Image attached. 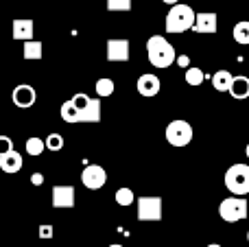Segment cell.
<instances>
[{"instance_id": "cell-23", "label": "cell", "mask_w": 249, "mask_h": 247, "mask_svg": "<svg viewBox=\"0 0 249 247\" xmlns=\"http://www.w3.org/2000/svg\"><path fill=\"white\" fill-rule=\"evenodd\" d=\"M94 90H96V94H99V96H112L114 90H116V83H114L112 79L103 77V79H99V81H96Z\"/></svg>"}, {"instance_id": "cell-9", "label": "cell", "mask_w": 249, "mask_h": 247, "mask_svg": "<svg viewBox=\"0 0 249 247\" xmlns=\"http://www.w3.org/2000/svg\"><path fill=\"white\" fill-rule=\"evenodd\" d=\"M107 61H129V39H109L105 48Z\"/></svg>"}, {"instance_id": "cell-4", "label": "cell", "mask_w": 249, "mask_h": 247, "mask_svg": "<svg viewBox=\"0 0 249 247\" xmlns=\"http://www.w3.org/2000/svg\"><path fill=\"white\" fill-rule=\"evenodd\" d=\"M247 208L249 206L245 197H238V195L228 197V199H223L219 204V217L225 223H238L247 217Z\"/></svg>"}, {"instance_id": "cell-2", "label": "cell", "mask_w": 249, "mask_h": 247, "mask_svg": "<svg viewBox=\"0 0 249 247\" xmlns=\"http://www.w3.org/2000/svg\"><path fill=\"white\" fill-rule=\"evenodd\" d=\"M195 22H197V13L193 11V7L179 2L168 9L164 26H166V33H184V31L193 29Z\"/></svg>"}, {"instance_id": "cell-26", "label": "cell", "mask_w": 249, "mask_h": 247, "mask_svg": "<svg viewBox=\"0 0 249 247\" xmlns=\"http://www.w3.org/2000/svg\"><path fill=\"white\" fill-rule=\"evenodd\" d=\"M109 11H131V0H107Z\"/></svg>"}, {"instance_id": "cell-34", "label": "cell", "mask_w": 249, "mask_h": 247, "mask_svg": "<svg viewBox=\"0 0 249 247\" xmlns=\"http://www.w3.org/2000/svg\"><path fill=\"white\" fill-rule=\"evenodd\" d=\"M245 156L249 158V144H247V149H245Z\"/></svg>"}, {"instance_id": "cell-15", "label": "cell", "mask_w": 249, "mask_h": 247, "mask_svg": "<svg viewBox=\"0 0 249 247\" xmlns=\"http://www.w3.org/2000/svg\"><path fill=\"white\" fill-rule=\"evenodd\" d=\"M33 20H13V39H20V42L33 39Z\"/></svg>"}, {"instance_id": "cell-12", "label": "cell", "mask_w": 249, "mask_h": 247, "mask_svg": "<svg viewBox=\"0 0 249 247\" xmlns=\"http://www.w3.org/2000/svg\"><path fill=\"white\" fill-rule=\"evenodd\" d=\"M197 33H216V29H219V18H216L214 11H203V13H197V22H195L193 26Z\"/></svg>"}, {"instance_id": "cell-10", "label": "cell", "mask_w": 249, "mask_h": 247, "mask_svg": "<svg viewBox=\"0 0 249 247\" xmlns=\"http://www.w3.org/2000/svg\"><path fill=\"white\" fill-rule=\"evenodd\" d=\"M160 88H162L160 79L155 77V74H151V72L142 74V77L138 79V83H136V90L140 92V96H146V99H151V96L158 94Z\"/></svg>"}, {"instance_id": "cell-3", "label": "cell", "mask_w": 249, "mask_h": 247, "mask_svg": "<svg viewBox=\"0 0 249 247\" xmlns=\"http://www.w3.org/2000/svg\"><path fill=\"white\" fill-rule=\"evenodd\" d=\"M225 186L232 195L245 197L249 195V166L247 164H232L225 171Z\"/></svg>"}, {"instance_id": "cell-28", "label": "cell", "mask_w": 249, "mask_h": 247, "mask_svg": "<svg viewBox=\"0 0 249 247\" xmlns=\"http://www.w3.org/2000/svg\"><path fill=\"white\" fill-rule=\"evenodd\" d=\"M11 149H13L11 138H9V136H0V153H7V151H11Z\"/></svg>"}, {"instance_id": "cell-19", "label": "cell", "mask_w": 249, "mask_h": 247, "mask_svg": "<svg viewBox=\"0 0 249 247\" xmlns=\"http://www.w3.org/2000/svg\"><path fill=\"white\" fill-rule=\"evenodd\" d=\"M101 121V101L92 99L90 105L81 112V123H99Z\"/></svg>"}, {"instance_id": "cell-35", "label": "cell", "mask_w": 249, "mask_h": 247, "mask_svg": "<svg viewBox=\"0 0 249 247\" xmlns=\"http://www.w3.org/2000/svg\"><path fill=\"white\" fill-rule=\"evenodd\" d=\"M109 247H123V245H118V243H114V245H109Z\"/></svg>"}, {"instance_id": "cell-36", "label": "cell", "mask_w": 249, "mask_h": 247, "mask_svg": "<svg viewBox=\"0 0 249 247\" xmlns=\"http://www.w3.org/2000/svg\"><path fill=\"white\" fill-rule=\"evenodd\" d=\"M247 241H249V230H247Z\"/></svg>"}, {"instance_id": "cell-27", "label": "cell", "mask_w": 249, "mask_h": 247, "mask_svg": "<svg viewBox=\"0 0 249 247\" xmlns=\"http://www.w3.org/2000/svg\"><path fill=\"white\" fill-rule=\"evenodd\" d=\"M90 101H92V99H90L88 94H74V96H72V103L77 105V107L81 109V112L88 107V105H90Z\"/></svg>"}, {"instance_id": "cell-32", "label": "cell", "mask_w": 249, "mask_h": 247, "mask_svg": "<svg viewBox=\"0 0 249 247\" xmlns=\"http://www.w3.org/2000/svg\"><path fill=\"white\" fill-rule=\"evenodd\" d=\"M162 2H166V4H171L173 7V4H179V0H162Z\"/></svg>"}, {"instance_id": "cell-18", "label": "cell", "mask_w": 249, "mask_h": 247, "mask_svg": "<svg viewBox=\"0 0 249 247\" xmlns=\"http://www.w3.org/2000/svg\"><path fill=\"white\" fill-rule=\"evenodd\" d=\"M59 114H61V118H64V121L68 123V125H74V123H81V109H79L77 105L72 103V99L66 101V103L61 105Z\"/></svg>"}, {"instance_id": "cell-11", "label": "cell", "mask_w": 249, "mask_h": 247, "mask_svg": "<svg viewBox=\"0 0 249 247\" xmlns=\"http://www.w3.org/2000/svg\"><path fill=\"white\" fill-rule=\"evenodd\" d=\"M53 206L55 208H74V188L55 186L53 188Z\"/></svg>"}, {"instance_id": "cell-30", "label": "cell", "mask_w": 249, "mask_h": 247, "mask_svg": "<svg viewBox=\"0 0 249 247\" xmlns=\"http://www.w3.org/2000/svg\"><path fill=\"white\" fill-rule=\"evenodd\" d=\"M175 64L179 66V68H184V70H188V68H190V59H188L186 55H179V57H177Z\"/></svg>"}, {"instance_id": "cell-16", "label": "cell", "mask_w": 249, "mask_h": 247, "mask_svg": "<svg viewBox=\"0 0 249 247\" xmlns=\"http://www.w3.org/2000/svg\"><path fill=\"white\" fill-rule=\"evenodd\" d=\"M42 53H44V44L39 42V39H26V42H24V48H22L24 59L37 61V59H42V57H44Z\"/></svg>"}, {"instance_id": "cell-22", "label": "cell", "mask_w": 249, "mask_h": 247, "mask_svg": "<svg viewBox=\"0 0 249 247\" xmlns=\"http://www.w3.org/2000/svg\"><path fill=\"white\" fill-rule=\"evenodd\" d=\"M136 195H133V191L131 188H118L116 191V204L118 206H123V208H127V206H131V204H136Z\"/></svg>"}, {"instance_id": "cell-20", "label": "cell", "mask_w": 249, "mask_h": 247, "mask_svg": "<svg viewBox=\"0 0 249 247\" xmlns=\"http://www.w3.org/2000/svg\"><path fill=\"white\" fill-rule=\"evenodd\" d=\"M184 79L188 86H201L206 81V72L201 68H197V66H190L188 70H184Z\"/></svg>"}, {"instance_id": "cell-5", "label": "cell", "mask_w": 249, "mask_h": 247, "mask_svg": "<svg viewBox=\"0 0 249 247\" xmlns=\"http://www.w3.org/2000/svg\"><path fill=\"white\" fill-rule=\"evenodd\" d=\"M164 136H166V142L171 144V147L181 149V147H186V144L193 140V125H190L188 121L175 118V121H171L166 125Z\"/></svg>"}, {"instance_id": "cell-31", "label": "cell", "mask_w": 249, "mask_h": 247, "mask_svg": "<svg viewBox=\"0 0 249 247\" xmlns=\"http://www.w3.org/2000/svg\"><path fill=\"white\" fill-rule=\"evenodd\" d=\"M31 184H33V186H42V184H44V175L42 173H33V175H31Z\"/></svg>"}, {"instance_id": "cell-13", "label": "cell", "mask_w": 249, "mask_h": 247, "mask_svg": "<svg viewBox=\"0 0 249 247\" xmlns=\"http://www.w3.org/2000/svg\"><path fill=\"white\" fill-rule=\"evenodd\" d=\"M22 156L16 151V149H11V151L7 153H0V169L4 171V173H18V171L22 169Z\"/></svg>"}, {"instance_id": "cell-21", "label": "cell", "mask_w": 249, "mask_h": 247, "mask_svg": "<svg viewBox=\"0 0 249 247\" xmlns=\"http://www.w3.org/2000/svg\"><path fill=\"white\" fill-rule=\"evenodd\" d=\"M232 37L236 39V44H241V46H247V44H249V22L247 20L238 22V24L234 26Z\"/></svg>"}, {"instance_id": "cell-6", "label": "cell", "mask_w": 249, "mask_h": 247, "mask_svg": "<svg viewBox=\"0 0 249 247\" xmlns=\"http://www.w3.org/2000/svg\"><path fill=\"white\" fill-rule=\"evenodd\" d=\"M138 206V221H160L162 219V197H140Z\"/></svg>"}, {"instance_id": "cell-24", "label": "cell", "mask_w": 249, "mask_h": 247, "mask_svg": "<svg viewBox=\"0 0 249 247\" xmlns=\"http://www.w3.org/2000/svg\"><path fill=\"white\" fill-rule=\"evenodd\" d=\"M44 149H46V140L37 138V136L26 140V153H29V156H42Z\"/></svg>"}, {"instance_id": "cell-17", "label": "cell", "mask_w": 249, "mask_h": 247, "mask_svg": "<svg viewBox=\"0 0 249 247\" xmlns=\"http://www.w3.org/2000/svg\"><path fill=\"white\" fill-rule=\"evenodd\" d=\"M232 81H234V74L228 72V70H216V72L212 74V86L219 92H230Z\"/></svg>"}, {"instance_id": "cell-25", "label": "cell", "mask_w": 249, "mask_h": 247, "mask_svg": "<svg viewBox=\"0 0 249 247\" xmlns=\"http://www.w3.org/2000/svg\"><path fill=\"white\" fill-rule=\"evenodd\" d=\"M46 149L48 151H61V149H64V136L61 134H51L46 138Z\"/></svg>"}, {"instance_id": "cell-8", "label": "cell", "mask_w": 249, "mask_h": 247, "mask_svg": "<svg viewBox=\"0 0 249 247\" xmlns=\"http://www.w3.org/2000/svg\"><path fill=\"white\" fill-rule=\"evenodd\" d=\"M35 99H37V94H35V90L29 86V83H20V86L13 88L11 101H13V105H16V107L29 109L31 105L35 103Z\"/></svg>"}, {"instance_id": "cell-7", "label": "cell", "mask_w": 249, "mask_h": 247, "mask_svg": "<svg viewBox=\"0 0 249 247\" xmlns=\"http://www.w3.org/2000/svg\"><path fill=\"white\" fill-rule=\"evenodd\" d=\"M81 182H83V186L90 188V191H99V188H103L105 182H107V173H105V169L99 164H88L81 173Z\"/></svg>"}, {"instance_id": "cell-33", "label": "cell", "mask_w": 249, "mask_h": 247, "mask_svg": "<svg viewBox=\"0 0 249 247\" xmlns=\"http://www.w3.org/2000/svg\"><path fill=\"white\" fill-rule=\"evenodd\" d=\"M208 247H221L219 243H210V245H208Z\"/></svg>"}, {"instance_id": "cell-29", "label": "cell", "mask_w": 249, "mask_h": 247, "mask_svg": "<svg viewBox=\"0 0 249 247\" xmlns=\"http://www.w3.org/2000/svg\"><path fill=\"white\" fill-rule=\"evenodd\" d=\"M39 239H53V226H48V223L39 226Z\"/></svg>"}, {"instance_id": "cell-1", "label": "cell", "mask_w": 249, "mask_h": 247, "mask_svg": "<svg viewBox=\"0 0 249 247\" xmlns=\"http://www.w3.org/2000/svg\"><path fill=\"white\" fill-rule=\"evenodd\" d=\"M146 57H149V64L153 68H168L177 61L175 48L162 35H151L146 39Z\"/></svg>"}, {"instance_id": "cell-14", "label": "cell", "mask_w": 249, "mask_h": 247, "mask_svg": "<svg viewBox=\"0 0 249 247\" xmlns=\"http://www.w3.org/2000/svg\"><path fill=\"white\" fill-rule=\"evenodd\" d=\"M230 96H232V99H236V101L249 99V77H245V74L234 77L232 88H230Z\"/></svg>"}]
</instances>
